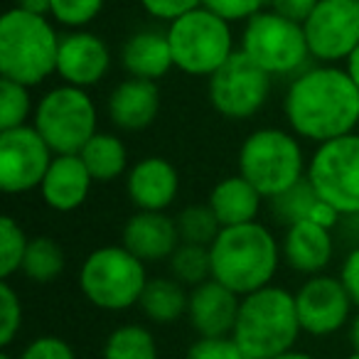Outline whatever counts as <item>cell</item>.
Returning <instances> with one entry per match:
<instances>
[{"mask_svg":"<svg viewBox=\"0 0 359 359\" xmlns=\"http://www.w3.org/2000/svg\"><path fill=\"white\" fill-rule=\"evenodd\" d=\"M65 269H67V256L60 241L45 234L30 236L25 259H22L20 276H25L30 283L50 285L65 273Z\"/></svg>","mask_w":359,"mask_h":359,"instance_id":"26","label":"cell"},{"mask_svg":"<svg viewBox=\"0 0 359 359\" xmlns=\"http://www.w3.org/2000/svg\"><path fill=\"white\" fill-rule=\"evenodd\" d=\"M121 67L128 76L160 81L175 69L168 30H138L121 45Z\"/></svg>","mask_w":359,"mask_h":359,"instance_id":"22","label":"cell"},{"mask_svg":"<svg viewBox=\"0 0 359 359\" xmlns=\"http://www.w3.org/2000/svg\"><path fill=\"white\" fill-rule=\"evenodd\" d=\"M295 308L303 334L310 337H332L347 330L354 315V303L339 276L318 273L308 276L295 290Z\"/></svg>","mask_w":359,"mask_h":359,"instance_id":"14","label":"cell"},{"mask_svg":"<svg viewBox=\"0 0 359 359\" xmlns=\"http://www.w3.org/2000/svg\"><path fill=\"white\" fill-rule=\"evenodd\" d=\"M168 40L175 69L187 76H205V79H210L239 50L231 22L207 11L205 6L168 22Z\"/></svg>","mask_w":359,"mask_h":359,"instance_id":"7","label":"cell"},{"mask_svg":"<svg viewBox=\"0 0 359 359\" xmlns=\"http://www.w3.org/2000/svg\"><path fill=\"white\" fill-rule=\"evenodd\" d=\"M342 67H344V69H347V74L352 76L354 84L359 86V45L354 47L352 52H349V57L342 62Z\"/></svg>","mask_w":359,"mask_h":359,"instance_id":"42","label":"cell"},{"mask_svg":"<svg viewBox=\"0 0 359 359\" xmlns=\"http://www.w3.org/2000/svg\"><path fill=\"white\" fill-rule=\"evenodd\" d=\"M273 91V76L236 50L207 79L210 106L226 121H249L264 111Z\"/></svg>","mask_w":359,"mask_h":359,"instance_id":"11","label":"cell"},{"mask_svg":"<svg viewBox=\"0 0 359 359\" xmlns=\"http://www.w3.org/2000/svg\"><path fill=\"white\" fill-rule=\"evenodd\" d=\"M305 177L342 217L359 215V130L315 145Z\"/></svg>","mask_w":359,"mask_h":359,"instance_id":"10","label":"cell"},{"mask_svg":"<svg viewBox=\"0 0 359 359\" xmlns=\"http://www.w3.org/2000/svg\"><path fill=\"white\" fill-rule=\"evenodd\" d=\"M187 300H190V288H185L170 273L150 276L138 300V308L148 323L168 327L187 315Z\"/></svg>","mask_w":359,"mask_h":359,"instance_id":"24","label":"cell"},{"mask_svg":"<svg viewBox=\"0 0 359 359\" xmlns=\"http://www.w3.org/2000/svg\"><path fill=\"white\" fill-rule=\"evenodd\" d=\"M318 3L320 0H269V8L295 22H305V18L315 11Z\"/></svg>","mask_w":359,"mask_h":359,"instance_id":"40","label":"cell"},{"mask_svg":"<svg viewBox=\"0 0 359 359\" xmlns=\"http://www.w3.org/2000/svg\"><path fill=\"white\" fill-rule=\"evenodd\" d=\"M175 222H177L180 241H185V244L212 246V241L222 231L219 219H217V215L212 212V207L207 202L185 205L175 215Z\"/></svg>","mask_w":359,"mask_h":359,"instance_id":"29","label":"cell"},{"mask_svg":"<svg viewBox=\"0 0 359 359\" xmlns=\"http://www.w3.org/2000/svg\"><path fill=\"white\" fill-rule=\"evenodd\" d=\"M62 35L50 15L13 6L0 18V76L40 86L57 74Z\"/></svg>","mask_w":359,"mask_h":359,"instance_id":"3","label":"cell"},{"mask_svg":"<svg viewBox=\"0 0 359 359\" xmlns=\"http://www.w3.org/2000/svg\"><path fill=\"white\" fill-rule=\"evenodd\" d=\"M35 104L30 86L0 76V130L32 123Z\"/></svg>","mask_w":359,"mask_h":359,"instance_id":"31","label":"cell"},{"mask_svg":"<svg viewBox=\"0 0 359 359\" xmlns=\"http://www.w3.org/2000/svg\"><path fill=\"white\" fill-rule=\"evenodd\" d=\"M273 359H320V357H315V354H313V352H308V349L293 347V349H288V352L278 354V357H273Z\"/></svg>","mask_w":359,"mask_h":359,"instance_id":"44","label":"cell"},{"mask_svg":"<svg viewBox=\"0 0 359 359\" xmlns=\"http://www.w3.org/2000/svg\"><path fill=\"white\" fill-rule=\"evenodd\" d=\"M342 359H359V352H349L347 357H342Z\"/></svg>","mask_w":359,"mask_h":359,"instance_id":"47","label":"cell"},{"mask_svg":"<svg viewBox=\"0 0 359 359\" xmlns=\"http://www.w3.org/2000/svg\"><path fill=\"white\" fill-rule=\"evenodd\" d=\"M334 244H337L334 229L303 219L283 229L280 256L293 273L308 278V276L327 273V269L334 261V249H337Z\"/></svg>","mask_w":359,"mask_h":359,"instance_id":"18","label":"cell"},{"mask_svg":"<svg viewBox=\"0 0 359 359\" xmlns=\"http://www.w3.org/2000/svg\"><path fill=\"white\" fill-rule=\"evenodd\" d=\"M101 359H160V347L148 325L123 323L104 339Z\"/></svg>","mask_w":359,"mask_h":359,"instance_id":"27","label":"cell"},{"mask_svg":"<svg viewBox=\"0 0 359 359\" xmlns=\"http://www.w3.org/2000/svg\"><path fill=\"white\" fill-rule=\"evenodd\" d=\"M160 86L158 81L126 76L109 91L106 116L118 133H143L160 116Z\"/></svg>","mask_w":359,"mask_h":359,"instance_id":"17","label":"cell"},{"mask_svg":"<svg viewBox=\"0 0 359 359\" xmlns=\"http://www.w3.org/2000/svg\"><path fill=\"white\" fill-rule=\"evenodd\" d=\"M94 182L96 180L91 177L79 153L55 155L37 192L47 210L57 212V215H72L86 205Z\"/></svg>","mask_w":359,"mask_h":359,"instance_id":"21","label":"cell"},{"mask_svg":"<svg viewBox=\"0 0 359 359\" xmlns=\"http://www.w3.org/2000/svg\"><path fill=\"white\" fill-rule=\"evenodd\" d=\"M285 126L305 143H327L359 130V86L339 65L305 67L283 91Z\"/></svg>","mask_w":359,"mask_h":359,"instance_id":"1","label":"cell"},{"mask_svg":"<svg viewBox=\"0 0 359 359\" xmlns=\"http://www.w3.org/2000/svg\"><path fill=\"white\" fill-rule=\"evenodd\" d=\"M339 280L347 288L349 298H352L354 308L359 310V244H354L352 249L347 251V256L339 264Z\"/></svg>","mask_w":359,"mask_h":359,"instance_id":"39","label":"cell"},{"mask_svg":"<svg viewBox=\"0 0 359 359\" xmlns=\"http://www.w3.org/2000/svg\"><path fill=\"white\" fill-rule=\"evenodd\" d=\"M202 6L234 25V22L251 20L261 11H266L269 0H202Z\"/></svg>","mask_w":359,"mask_h":359,"instance_id":"37","label":"cell"},{"mask_svg":"<svg viewBox=\"0 0 359 359\" xmlns=\"http://www.w3.org/2000/svg\"><path fill=\"white\" fill-rule=\"evenodd\" d=\"M0 359H18V354H13L11 349H3V352H0Z\"/></svg>","mask_w":359,"mask_h":359,"instance_id":"45","label":"cell"},{"mask_svg":"<svg viewBox=\"0 0 359 359\" xmlns=\"http://www.w3.org/2000/svg\"><path fill=\"white\" fill-rule=\"evenodd\" d=\"M303 327L295 293L283 285H266L244 295L231 337L246 359H273L298 344Z\"/></svg>","mask_w":359,"mask_h":359,"instance_id":"4","label":"cell"},{"mask_svg":"<svg viewBox=\"0 0 359 359\" xmlns=\"http://www.w3.org/2000/svg\"><path fill=\"white\" fill-rule=\"evenodd\" d=\"M266 197L251 185L244 175L234 172L215 182L207 195V205L217 215L222 226H236L256 222L264 210Z\"/></svg>","mask_w":359,"mask_h":359,"instance_id":"23","label":"cell"},{"mask_svg":"<svg viewBox=\"0 0 359 359\" xmlns=\"http://www.w3.org/2000/svg\"><path fill=\"white\" fill-rule=\"evenodd\" d=\"M239 50L273 79H293L313 62L303 22L278 15L271 8L244 22Z\"/></svg>","mask_w":359,"mask_h":359,"instance_id":"8","label":"cell"},{"mask_svg":"<svg viewBox=\"0 0 359 359\" xmlns=\"http://www.w3.org/2000/svg\"><path fill=\"white\" fill-rule=\"evenodd\" d=\"M114 57L104 37L89 30H69L62 35L57 76L60 81L81 89H94L109 76Z\"/></svg>","mask_w":359,"mask_h":359,"instance_id":"15","label":"cell"},{"mask_svg":"<svg viewBox=\"0 0 359 359\" xmlns=\"http://www.w3.org/2000/svg\"><path fill=\"white\" fill-rule=\"evenodd\" d=\"M123 182L133 210L170 212L180 197V172L163 155H145L130 163Z\"/></svg>","mask_w":359,"mask_h":359,"instance_id":"16","label":"cell"},{"mask_svg":"<svg viewBox=\"0 0 359 359\" xmlns=\"http://www.w3.org/2000/svg\"><path fill=\"white\" fill-rule=\"evenodd\" d=\"M27 244L30 236L25 234L20 222L11 215L0 217V278L11 280L15 273H20Z\"/></svg>","mask_w":359,"mask_h":359,"instance_id":"32","label":"cell"},{"mask_svg":"<svg viewBox=\"0 0 359 359\" xmlns=\"http://www.w3.org/2000/svg\"><path fill=\"white\" fill-rule=\"evenodd\" d=\"M79 155L96 182H114L126 177L130 168L128 145L118 130H96Z\"/></svg>","mask_w":359,"mask_h":359,"instance_id":"25","label":"cell"},{"mask_svg":"<svg viewBox=\"0 0 359 359\" xmlns=\"http://www.w3.org/2000/svg\"><path fill=\"white\" fill-rule=\"evenodd\" d=\"M50 3L52 0H15V6L27 13H37V15H50Z\"/></svg>","mask_w":359,"mask_h":359,"instance_id":"41","label":"cell"},{"mask_svg":"<svg viewBox=\"0 0 359 359\" xmlns=\"http://www.w3.org/2000/svg\"><path fill=\"white\" fill-rule=\"evenodd\" d=\"M18 359H79L72 342L60 334H40L32 337L25 347L18 352Z\"/></svg>","mask_w":359,"mask_h":359,"instance_id":"36","label":"cell"},{"mask_svg":"<svg viewBox=\"0 0 359 359\" xmlns=\"http://www.w3.org/2000/svg\"><path fill=\"white\" fill-rule=\"evenodd\" d=\"M168 273L172 276L175 280H180L185 288H195V285L210 280L212 278L210 246L180 241V246L168 259Z\"/></svg>","mask_w":359,"mask_h":359,"instance_id":"28","label":"cell"},{"mask_svg":"<svg viewBox=\"0 0 359 359\" xmlns=\"http://www.w3.org/2000/svg\"><path fill=\"white\" fill-rule=\"evenodd\" d=\"M347 342L352 347V352H359V310H354L352 320L347 325Z\"/></svg>","mask_w":359,"mask_h":359,"instance_id":"43","label":"cell"},{"mask_svg":"<svg viewBox=\"0 0 359 359\" xmlns=\"http://www.w3.org/2000/svg\"><path fill=\"white\" fill-rule=\"evenodd\" d=\"M121 244L143 264H168L180 246L177 222L168 212L135 210L121 229Z\"/></svg>","mask_w":359,"mask_h":359,"instance_id":"20","label":"cell"},{"mask_svg":"<svg viewBox=\"0 0 359 359\" xmlns=\"http://www.w3.org/2000/svg\"><path fill=\"white\" fill-rule=\"evenodd\" d=\"M303 30L313 62L342 65L359 45V0H320Z\"/></svg>","mask_w":359,"mask_h":359,"instance_id":"13","label":"cell"},{"mask_svg":"<svg viewBox=\"0 0 359 359\" xmlns=\"http://www.w3.org/2000/svg\"><path fill=\"white\" fill-rule=\"evenodd\" d=\"M318 202H320V195L308 182V177H305V180H300L298 185L290 187V190L280 192L278 197L269 200V210H271V217H273L278 224H283V229H285V226L295 224V222L310 219V215H313Z\"/></svg>","mask_w":359,"mask_h":359,"instance_id":"30","label":"cell"},{"mask_svg":"<svg viewBox=\"0 0 359 359\" xmlns=\"http://www.w3.org/2000/svg\"><path fill=\"white\" fill-rule=\"evenodd\" d=\"M303 143L305 140H300L288 126L254 128L239 145L236 172L244 175L266 202L273 200L308 175L310 155H305Z\"/></svg>","mask_w":359,"mask_h":359,"instance_id":"5","label":"cell"},{"mask_svg":"<svg viewBox=\"0 0 359 359\" xmlns=\"http://www.w3.org/2000/svg\"><path fill=\"white\" fill-rule=\"evenodd\" d=\"M32 126L55 155L81 153L91 135L99 130V106L89 89L62 81L37 99Z\"/></svg>","mask_w":359,"mask_h":359,"instance_id":"9","label":"cell"},{"mask_svg":"<svg viewBox=\"0 0 359 359\" xmlns=\"http://www.w3.org/2000/svg\"><path fill=\"white\" fill-rule=\"evenodd\" d=\"M106 0H52L50 18L65 30H86L104 11Z\"/></svg>","mask_w":359,"mask_h":359,"instance_id":"33","label":"cell"},{"mask_svg":"<svg viewBox=\"0 0 359 359\" xmlns=\"http://www.w3.org/2000/svg\"><path fill=\"white\" fill-rule=\"evenodd\" d=\"M148 278V264L130 254L123 244L96 246L79 266L81 295L104 313H126L138 308Z\"/></svg>","mask_w":359,"mask_h":359,"instance_id":"6","label":"cell"},{"mask_svg":"<svg viewBox=\"0 0 359 359\" xmlns=\"http://www.w3.org/2000/svg\"><path fill=\"white\" fill-rule=\"evenodd\" d=\"M138 3L158 22H172L202 6V0H138Z\"/></svg>","mask_w":359,"mask_h":359,"instance_id":"38","label":"cell"},{"mask_svg":"<svg viewBox=\"0 0 359 359\" xmlns=\"http://www.w3.org/2000/svg\"><path fill=\"white\" fill-rule=\"evenodd\" d=\"M239 305L241 295H236L219 280L210 278L190 288L185 320L197 337H222L234 332Z\"/></svg>","mask_w":359,"mask_h":359,"instance_id":"19","label":"cell"},{"mask_svg":"<svg viewBox=\"0 0 359 359\" xmlns=\"http://www.w3.org/2000/svg\"><path fill=\"white\" fill-rule=\"evenodd\" d=\"M52 160L55 150L32 123L0 130V190L13 197L40 190Z\"/></svg>","mask_w":359,"mask_h":359,"instance_id":"12","label":"cell"},{"mask_svg":"<svg viewBox=\"0 0 359 359\" xmlns=\"http://www.w3.org/2000/svg\"><path fill=\"white\" fill-rule=\"evenodd\" d=\"M212 278L224 283L236 295H249L276 280L283 256L280 239L264 222L222 226L210 246Z\"/></svg>","mask_w":359,"mask_h":359,"instance_id":"2","label":"cell"},{"mask_svg":"<svg viewBox=\"0 0 359 359\" xmlns=\"http://www.w3.org/2000/svg\"><path fill=\"white\" fill-rule=\"evenodd\" d=\"M22 330V300L13 280L0 283V347L11 349Z\"/></svg>","mask_w":359,"mask_h":359,"instance_id":"34","label":"cell"},{"mask_svg":"<svg viewBox=\"0 0 359 359\" xmlns=\"http://www.w3.org/2000/svg\"><path fill=\"white\" fill-rule=\"evenodd\" d=\"M352 219V224H354V229H357V234H359V215H354V217H349Z\"/></svg>","mask_w":359,"mask_h":359,"instance_id":"46","label":"cell"},{"mask_svg":"<svg viewBox=\"0 0 359 359\" xmlns=\"http://www.w3.org/2000/svg\"><path fill=\"white\" fill-rule=\"evenodd\" d=\"M185 359H246V357L231 334H222V337H195V342L187 347Z\"/></svg>","mask_w":359,"mask_h":359,"instance_id":"35","label":"cell"}]
</instances>
